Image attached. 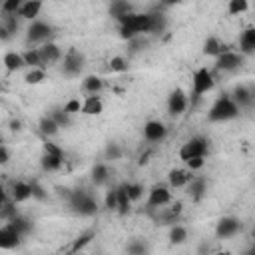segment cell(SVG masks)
I'll return each instance as SVG.
<instances>
[{
  "instance_id": "obj_21",
  "label": "cell",
  "mask_w": 255,
  "mask_h": 255,
  "mask_svg": "<svg viewBox=\"0 0 255 255\" xmlns=\"http://www.w3.org/2000/svg\"><path fill=\"white\" fill-rule=\"evenodd\" d=\"M64 163V155H56V153H48L44 151L42 159H40V165L44 171H58Z\"/></svg>"
},
{
  "instance_id": "obj_50",
  "label": "cell",
  "mask_w": 255,
  "mask_h": 255,
  "mask_svg": "<svg viewBox=\"0 0 255 255\" xmlns=\"http://www.w3.org/2000/svg\"><path fill=\"white\" fill-rule=\"evenodd\" d=\"M253 239H255V227H253Z\"/></svg>"
},
{
  "instance_id": "obj_11",
  "label": "cell",
  "mask_w": 255,
  "mask_h": 255,
  "mask_svg": "<svg viewBox=\"0 0 255 255\" xmlns=\"http://www.w3.org/2000/svg\"><path fill=\"white\" fill-rule=\"evenodd\" d=\"M171 201V191L169 187L165 185H155L149 189V195H147V207L151 209H157V207H163Z\"/></svg>"
},
{
  "instance_id": "obj_27",
  "label": "cell",
  "mask_w": 255,
  "mask_h": 255,
  "mask_svg": "<svg viewBox=\"0 0 255 255\" xmlns=\"http://www.w3.org/2000/svg\"><path fill=\"white\" fill-rule=\"evenodd\" d=\"M110 179V169L106 163H96L94 169H92V181L96 185H104L106 181Z\"/></svg>"
},
{
  "instance_id": "obj_38",
  "label": "cell",
  "mask_w": 255,
  "mask_h": 255,
  "mask_svg": "<svg viewBox=\"0 0 255 255\" xmlns=\"http://www.w3.org/2000/svg\"><path fill=\"white\" fill-rule=\"evenodd\" d=\"M124 185H126V189H128V193H129L131 201L141 199V195H143V187H141L139 183H124Z\"/></svg>"
},
{
  "instance_id": "obj_42",
  "label": "cell",
  "mask_w": 255,
  "mask_h": 255,
  "mask_svg": "<svg viewBox=\"0 0 255 255\" xmlns=\"http://www.w3.org/2000/svg\"><path fill=\"white\" fill-rule=\"evenodd\" d=\"M64 110L72 116V114H78V112H82V102L78 100V98H72V100H68L66 104H64Z\"/></svg>"
},
{
  "instance_id": "obj_44",
  "label": "cell",
  "mask_w": 255,
  "mask_h": 255,
  "mask_svg": "<svg viewBox=\"0 0 255 255\" xmlns=\"http://www.w3.org/2000/svg\"><path fill=\"white\" fill-rule=\"evenodd\" d=\"M185 163H187V169H191V171H195V169H201V167H203V163H205V155H199V157H191V159H187Z\"/></svg>"
},
{
  "instance_id": "obj_23",
  "label": "cell",
  "mask_w": 255,
  "mask_h": 255,
  "mask_svg": "<svg viewBox=\"0 0 255 255\" xmlns=\"http://www.w3.org/2000/svg\"><path fill=\"white\" fill-rule=\"evenodd\" d=\"M118 213L120 215H128L131 209V197L126 189V185H118Z\"/></svg>"
},
{
  "instance_id": "obj_4",
  "label": "cell",
  "mask_w": 255,
  "mask_h": 255,
  "mask_svg": "<svg viewBox=\"0 0 255 255\" xmlns=\"http://www.w3.org/2000/svg\"><path fill=\"white\" fill-rule=\"evenodd\" d=\"M215 86V80H213V74L207 70V68H199L193 72L191 76V100H199L203 94L211 92Z\"/></svg>"
},
{
  "instance_id": "obj_34",
  "label": "cell",
  "mask_w": 255,
  "mask_h": 255,
  "mask_svg": "<svg viewBox=\"0 0 255 255\" xmlns=\"http://www.w3.org/2000/svg\"><path fill=\"white\" fill-rule=\"evenodd\" d=\"M84 90L88 92V94H98L100 90H102V86H104V82H102V78H98V76H88V78H84Z\"/></svg>"
},
{
  "instance_id": "obj_39",
  "label": "cell",
  "mask_w": 255,
  "mask_h": 255,
  "mask_svg": "<svg viewBox=\"0 0 255 255\" xmlns=\"http://www.w3.org/2000/svg\"><path fill=\"white\" fill-rule=\"evenodd\" d=\"M50 116H52V118H54V120H56V122L60 124V128H62V126H68V124H70V114H68V112H66L64 108H60V110H54V112H52Z\"/></svg>"
},
{
  "instance_id": "obj_32",
  "label": "cell",
  "mask_w": 255,
  "mask_h": 255,
  "mask_svg": "<svg viewBox=\"0 0 255 255\" xmlns=\"http://www.w3.org/2000/svg\"><path fill=\"white\" fill-rule=\"evenodd\" d=\"M94 239V231H86V233H82V235H78L76 239H74V243H72V247H70V251L72 253H78V251H82L90 241Z\"/></svg>"
},
{
  "instance_id": "obj_17",
  "label": "cell",
  "mask_w": 255,
  "mask_h": 255,
  "mask_svg": "<svg viewBox=\"0 0 255 255\" xmlns=\"http://www.w3.org/2000/svg\"><path fill=\"white\" fill-rule=\"evenodd\" d=\"M231 98L237 102L239 108H249L253 102H255V94L251 88L247 86H235L233 92H231Z\"/></svg>"
},
{
  "instance_id": "obj_46",
  "label": "cell",
  "mask_w": 255,
  "mask_h": 255,
  "mask_svg": "<svg viewBox=\"0 0 255 255\" xmlns=\"http://www.w3.org/2000/svg\"><path fill=\"white\" fill-rule=\"evenodd\" d=\"M128 251H129V253H145L147 247H145L143 243H139V241H131V243L128 245Z\"/></svg>"
},
{
  "instance_id": "obj_30",
  "label": "cell",
  "mask_w": 255,
  "mask_h": 255,
  "mask_svg": "<svg viewBox=\"0 0 255 255\" xmlns=\"http://www.w3.org/2000/svg\"><path fill=\"white\" fill-rule=\"evenodd\" d=\"M22 56H24V62H26V66H28V68H44L38 48H36V50H26Z\"/></svg>"
},
{
  "instance_id": "obj_45",
  "label": "cell",
  "mask_w": 255,
  "mask_h": 255,
  "mask_svg": "<svg viewBox=\"0 0 255 255\" xmlns=\"http://www.w3.org/2000/svg\"><path fill=\"white\" fill-rule=\"evenodd\" d=\"M32 193H34V197L40 199V201L46 199V191H44V187H42L38 181H32Z\"/></svg>"
},
{
  "instance_id": "obj_6",
  "label": "cell",
  "mask_w": 255,
  "mask_h": 255,
  "mask_svg": "<svg viewBox=\"0 0 255 255\" xmlns=\"http://www.w3.org/2000/svg\"><path fill=\"white\" fill-rule=\"evenodd\" d=\"M243 54L241 52H235V50H229L225 48L217 58H215V68L221 70V72H235L237 68L243 66Z\"/></svg>"
},
{
  "instance_id": "obj_24",
  "label": "cell",
  "mask_w": 255,
  "mask_h": 255,
  "mask_svg": "<svg viewBox=\"0 0 255 255\" xmlns=\"http://www.w3.org/2000/svg\"><path fill=\"white\" fill-rule=\"evenodd\" d=\"M205 189H207V181L203 177H199V175H193L191 181L187 183V191H189V195L193 199H199L205 193Z\"/></svg>"
},
{
  "instance_id": "obj_31",
  "label": "cell",
  "mask_w": 255,
  "mask_h": 255,
  "mask_svg": "<svg viewBox=\"0 0 255 255\" xmlns=\"http://www.w3.org/2000/svg\"><path fill=\"white\" fill-rule=\"evenodd\" d=\"M44 80H46V70L44 68H30V72L24 76V82L32 84V86H36V84H40Z\"/></svg>"
},
{
  "instance_id": "obj_33",
  "label": "cell",
  "mask_w": 255,
  "mask_h": 255,
  "mask_svg": "<svg viewBox=\"0 0 255 255\" xmlns=\"http://www.w3.org/2000/svg\"><path fill=\"white\" fill-rule=\"evenodd\" d=\"M149 14H151V32H149V34H159V32H163V30H165V24H167L165 16H163L161 12H149Z\"/></svg>"
},
{
  "instance_id": "obj_43",
  "label": "cell",
  "mask_w": 255,
  "mask_h": 255,
  "mask_svg": "<svg viewBox=\"0 0 255 255\" xmlns=\"http://www.w3.org/2000/svg\"><path fill=\"white\" fill-rule=\"evenodd\" d=\"M106 157L108 159H120L122 157V147L118 143H108L106 147Z\"/></svg>"
},
{
  "instance_id": "obj_16",
  "label": "cell",
  "mask_w": 255,
  "mask_h": 255,
  "mask_svg": "<svg viewBox=\"0 0 255 255\" xmlns=\"http://www.w3.org/2000/svg\"><path fill=\"white\" fill-rule=\"evenodd\" d=\"M239 52L243 56L255 54V26H249L239 36Z\"/></svg>"
},
{
  "instance_id": "obj_20",
  "label": "cell",
  "mask_w": 255,
  "mask_h": 255,
  "mask_svg": "<svg viewBox=\"0 0 255 255\" xmlns=\"http://www.w3.org/2000/svg\"><path fill=\"white\" fill-rule=\"evenodd\" d=\"M191 169H171L167 175V181L171 187H185L191 181Z\"/></svg>"
},
{
  "instance_id": "obj_1",
  "label": "cell",
  "mask_w": 255,
  "mask_h": 255,
  "mask_svg": "<svg viewBox=\"0 0 255 255\" xmlns=\"http://www.w3.org/2000/svg\"><path fill=\"white\" fill-rule=\"evenodd\" d=\"M120 32H122V38H126V40H133L141 34H149L151 32V14L129 12V14L122 16L120 18Z\"/></svg>"
},
{
  "instance_id": "obj_29",
  "label": "cell",
  "mask_w": 255,
  "mask_h": 255,
  "mask_svg": "<svg viewBox=\"0 0 255 255\" xmlns=\"http://www.w3.org/2000/svg\"><path fill=\"white\" fill-rule=\"evenodd\" d=\"M131 10H129V4L126 2V0H112L110 2V14L114 16V18H122V16H126V14H129Z\"/></svg>"
},
{
  "instance_id": "obj_22",
  "label": "cell",
  "mask_w": 255,
  "mask_h": 255,
  "mask_svg": "<svg viewBox=\"0 0 255 255\" xmlns=\"http://www.w3.org/2000/svg\"><path fill=\"white\" fill-rule=\"evenodd\" d=\"M24 66H26V62H24V56L22 54H18V52H6L4 54V68L8 72H18Z\"/></svg>"
},
{
  "instance_id": "obj_5",
  "label": "cell",
  "mask_w": 255,
  "mask_h": 255,
  "mask_svg": "<svg viewBox=\"0 0 255 255\" xmlns=\"http://www.w3.org/2000/svg\"><path fill=\"white\" fill-rule=\"evenodd\" d=\"M207 149H209V141H207V137L195 135V137L187 139V141L179 147V159H181V161H187V159H191V157L205 155Z\"/></svg>"
},
{
  "instance_id": "obj_3",
  "label": "cell",
  "mask_w": 255,
  "mask_h": 255,
  "mask_svg": "<svg viewBox=\"0 0 255 255\" xmlns=\"http://www.w3.org/2000/svg\"><path fill=\"white\" fill-rule=\"evenodd\" d=\"M68 203H70L72 211L78 213V215L92 217V215L98 213V203H96V199H94L88 191H84V189L70 191V193H68Z\"/></svg>"
},
{
  "instance_id": "obj_18",
  "label": "cell",
  "mask_w": 255,
  "mask_h": 255,
  "mask_svg": "<svg viewBox=\"0 0 255 255\" xmlns=\"http://www.w3.org/2000/svg\"><path fill=\"white\" fill-rule=\"evenodd\" d=\"M42 4H44V0H26L22 4V8L18 10V16L24 20H36L42 10Z\"/></svg>"
},
{
  "instance_id": "obj_9",
  "label": "cell",
  "mask_w": 255,
  "mask_h": 255,
  "mask_svg": "<svg viewBox=\"0 0 255 255\" xmlns=\"http://www.w3.org/2000/svg\"><path fill=\"white\" fill-rule=\"evenodd\" d=\"M241 231V221L237 217H221L215 227V235L219 239H231Z\"/></svg>"
},
{
  "instance_id": "obj_13",
  "label": "cell",
  "mask_w": 255,
  "mask_h": 255,
  "mask_svg": "<svg viewBox=\"0 0 255 255\" xmlns=\"http://www.w3.org/2000/svg\"><path fill=\"white\" fill-rule=\"evenodd\" d=\"M167 133V128L159 120H149L143 124V137L147 141H161Z\"/></svg>"
},
{
  "instance_id": "obj_35",
  "label": "cell",
  "mask_w": 255,
  "mask_h": 255,
  "mask_svg": "<svg viewBox=\"0 0 255 255\" xmlns=\"http://www.w3.org/2000/svg\"><path fill=\"white\" fill-rule=\"evenodd\" d=\"M185 239H187V229H185L183 225H173L171 231H169V241H171L173 245H179V243H183Z\"/></svg>"
},
{
  "instance_id": "obj_47",
  "label": "cell",
  "mask_w": 255,
  "mask_h": 255,
  "mask_svg": "<svg viewBox=\"0 0 255 255\" xmlns=\"http://www.w3.org/2000/svg\"><path fill=\"white\" fill-rule=\"evenodd\" d=\"M44 151H48V153H56V155H64V151L56 145V143H52V141H44Z\"/></svg>"
},
{
  "instance_id": "obj_7",
  "label": "cell",
  "mask_w": 255,
  "mask_h": 255,
  "mask_svg": "<svg viewBox=\"0 0 255 255\" xmlns=\"http://www.w3.org/2000/svg\"><path fill=\"white\" fill-rule=\"evenodd\" d=\"M84 64H86L84 54H80L78 50L70 48V50H68V54L64 56V62H62V72H64L66 76H78V74L84 70Z\"/></svg>"
},
{
  "instance_id": "obj_26",
  "label": "cell",
  "mask_w": 255,
  "mask_h": 255,
  "mask_svg": "<svg viewBox=\"0 0 255 255\" xmlns=\"http://www.w3.org/2000/svg\"><path fill=\"white\" fill-rule=\"evenodd\" d=\"M38 128H40V131L44 133V135H56L58 133V129H60V124L52 118V116H44L40 122H38Z\"/></svg>"
},
{
  "instance_id": "obj_49",
  "label": "cell",
  "mask_w": 255,
  "mask_h": 255,
  "mask_svg": "<svg viewBox=\"0 0 255 255\" xmlns=\"http://www.w3.org/2000/svg\"><path fill=\"white\" fill-rule=\"evenodd\" d=\"M177 2H181V0H163V4H167V6H171V4H177Z\"/></svg>"
},
{
  "instance_id": "obj_2",
  "label": "cell",
  "mask_w": 255,
  "mask_h": 255,
  "mask_svg": "<svg viewBox=\"0 0 255 255\" xmlns=\"http://www.w3.org/2000/svg\"><path fill=\"white\" fill-rule=\"evenodd\" d=\"M241 112V108L237 106V102L231 96H219L213 106L207 112V120L209 122H229L233 118H237Z\"/></svg>"
},
{
  "instance_id": "obj_25",
  "label": "cell",
  "mask_w": 255,
  "mask_h": 255,
  "mask_svg": "<svg viewBox=\"0 0 255 255\" xmlns=\"http://www.w3.org/2000/svg\"><path fill=\"white\" fill-rule=\"evenodd\" d=\"M225 48H227V46H223L215 36H209V38L203 42V54H205V56H215V58H217Z\"/></svg>"
},
{
  "instance_id": "obj_12",
  "label": "cell",
  "mask_w": 255,
  "mask_h": 255,
  "mask_svg": "<svg viewBox=\"0 0 255 255\" xmlns=\"http://www.w3.org/2000/svg\"><path fill=\"white\" fill-rule=\"evenodd\" d=\"M185 108H187V96H185L183 90L175 88V90L167 96V112H169L171 116H181V114L185 112Z\"/></svg>"
},
{
  "instance_id": "obj_19",
  "label": "cell",
  "mask_w": 255,
  "mask_h": 255,
  "mask_svg": "<svg viewBox=\"0 0 255 255\" xmlns=\"http://www.w3.org/2000/svg\"><path fill=\"white\" fill-rule=\"evenodd\" d=\"M102 112H104V104H102V100H100L98 94H90L82 102V114H86V116H98Z\"/></svg>"
},
{
  "instance_id": "obj_48",
  "label": "cell",
  "mask_w": 255,
  "mask_h": 255,
  "mask_svg": "<svg viewBox=\"0 0 255 255\" xmlns=\"http://www.w3.org/2000/svg\"><path fill=\"white\" fill-rule=\"evenodd\" d=\"M8 159H10L8 147L6 145H0V163H8Z\"/></svg>"
},
{
  "instance_id": "obj_28",
  "label": "cell",
  "mask_w": 255,
  "mask_h": 255,
  "mask_svg": "<svg viewBox=\"0 0 255 255\" xmlns=\"http://www.w3.org/2000/svg\"><path fill=\"white\" fill-rule=\"evenodd\" d=\"M8 223H12V225L22 233V237H24V235H28V233L32 231V221H30V219H26V217H24V215H20V213H16Z\"/></svg>"
},
{
  "instance_id": "obj_15",
  "label": "cell",
  "mask_w": 255,
  "mask_h": 255,
  "mask_svg": "<svg viewBox=\"0 0 255 255\" xmlns=\"http://www.w3.org/2000/svg\"><path fill=\"white\" fill-rule=\"evenodd\" d=\"M8 193H10V197H12L16 203H24V201H28L30 197H34V193H32V183H28V181H14Z\"/></svg>"
},
{
  "instance_id": "obj_10",
  "label": "cell",
  "mask_w": 255,
  "mask_h": 255,
  "mask_svg": "<svg viewBox=\"0 0 255 255\" xmlns=\"http://www.w3.org/2000/svg\"><path fill=\"white\" fill-rule=\"evenodd\" d=\"M20 239H22V233L12 225V223H4L0 227V247L2 249H14L20 245Z\"/></svg>"
},
{
  "instance_id": "obj_8",
  "label": "cell",
  "mask_w": 255,
  "mask_h": 255,
  "mask_svg": "<svg viewBox=\"0 0 255 255\" xmlns=\"http://www.w3.org/2000/svg\"><path fill=\"white\" fill-rule=\"evenodd\" d=\"M50 34H52V26L50 24H46L42 20H32V24L28 26L26 40L32 42V44H36V42H42L44 44V42H48Z\"/></svg>"
},
{
  "instance_id": "obj_14",
  "label": "cell",
  "mask_w": 255,
  "mask_h": 255,
  "mask_svg": "<svg viewBox=\"0 0 255 255\" xmlns=\"http://www.w3.org/2000/svg\"><path fill=\"white\" fill-rule=\"evenodd\" d=\"M38 52H40V58H42L44 68L56 64V62L62 58V52H60L58 44H54V42H44V44L38 48Z\"/></svg>"
},
{
  "instance_id": "obj_40",
  "label": "cell",
  "mask_w": 255,
  "mask_h": 255,
  "mask_svg": "<svg viewBox=\"0 0 255 255\" xmlns=\"http://www.w3.org/2000/svg\"><path fill=\"white\" fill-rule=\"evenodd\" d=\"M106 207L110 211H118V189L116 187L106 193Z\"/></svg>"
},
{
  "instance_id": "obj_41",
  "label": "cell",
  "mask_w": 255,
  "mask_h": 255,
  "mask_svg": "<svg viewBox=\"0 0 255 255\" xmlns=\"http://www.w3.org/2000/svg\"><path fill=\"white\" fill-rule=\"evenodd\" d=\"M110 70H112V72H126V70H128V62H126L124 58L116 56V58L110 60Z\"/></svg>"
},
{
  "instance_id": "obj_36",
  "label": "cell",
  "mask_w": 255,
  "mask_h": 255,
  "mask_svg": "<svg viewBox=\"0 0 255 255\" xmlns=\"http://www.w3.org/2000/svg\"><path fill=\"white\" fill-rule=\"evenodd\" d=\"M247 8H249V2L247 0H229L227 2V12L231 16H239V14L247 12Z\"/></svg>"
},
{
  "instance_id": "obj_37",
  "label": "cell",
  "mask_w": 255,
  "mask_h": 255,
  "mask_svg": "<svg viewBox=\"0 0 255 255\" xmlns=\"http://www.w3.org/2000/svg\"><path fill=\"white\" fill-rule=\"evenodd\" d=\"M24 0H2V14H18Z\"/></svg>"
}]
</instances>
